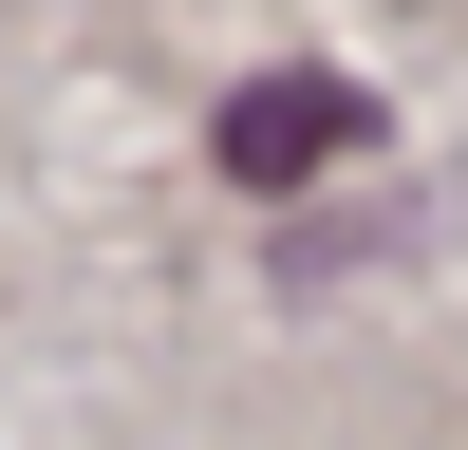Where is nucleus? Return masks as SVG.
<instances>
[{
    "label": "nucleus",
    "instance_id": "nucleus-1",
    "mask_svg": "<svg viewBox=\"0 0 468 450\" xmlns=\"http://www.w3.org/2000/svg\"><path fill=\"white\" fill-rule=\"evenodd\" d=\"M356 132H375L356 75H262V94H225V169H244V188H300L319 150H356Z\"/></svg>",
    "mask_w": 468,
    "mask_h": 450
}]
</instances>
